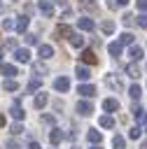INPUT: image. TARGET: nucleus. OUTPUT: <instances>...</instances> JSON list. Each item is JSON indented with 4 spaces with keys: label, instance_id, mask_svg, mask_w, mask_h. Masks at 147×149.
Listing matches in <instances>:
<instances>
[{
    "label": "nucleus",
    "instance_id": "obj_1",
    "mask_svg": "<svg viewBox=\"0 0 147 149\" xmlns=\"http://www.w3.org/2000/svg\"><path fill=\"white\" fill-rule=\"evenodd\" d=\"M79 58H82V63H86V65H96V63H98V56H96L93 49H84Z\"/></svg>",
    "mask_w": 147,
    "mask_h": 149
},
{
    "label": "nucleus",
    "instance_id": "obj_2",
    "mask_svg": "<svg viewBox=\"0 0 147 149\" xmlns=\"http://www.w3.org/2000/svg\"><path fill=\"white\" fill-rule=\"evenodd\" d=\"M37 9H40L47 19H51V16H54V5H51L49 0H40V2H37Z\"/></svg>",
    "mask_w": 147,
    "mask_h": 149
},
{
    "label": "nucleus",
    "instance_id": "obj_3",
    "mask_svg": "<svg viewBox=\"0 0 147 149\" xmlns=\"http://www.w3.org/2000/svg\"><path fill=\"white\" fill-rule=\"evenodd\" d=\"M105 84H107L110 88H114V91H121V88H124L121 79H119V77H114V74H105Z\"/></svg>",
    "mask_w": 147,
    "mask_h": 149
},
{
    "label": "nucleus",
    "instance_id": "obj_4",
    "mask_svg": "<svg viewBox=\"0 0 147 149\" xmlns=\"http://www.w3.org/2000/svg\"><path fill=\"white\" fill-rule=\"evenodd\" d=\"M77 93H79L82 98H93V95H96V86H91V84H79Z\"/></svg>",
    "mask_w": 147,
    "mask_h": 149
},
{
    "label": "nucleus",
    "instance_id": "obj_5",
    "mask_svg": "<svg viewBox=\"0 0 147 149\" xmlns=\"http://www.w3.org/2000/svg\"><path fill=\"white\" fill-rule=\"evenodd\" d=\"M14 58L19 61V63H30V51L28 49H14Z\"/></svg>",
    "mask_w": 147,
    "mask_h": 149
},
{
    "label": "nucleus",
    "instance_id": "obj_6",
    "mask_svg": "<svg viewBox=\"0 0 147 149\" xmlns=\"http://www.w3.org/2000/svg\"><path fill=\"white\" fill-rule=\"evenodd\" d=\"M54 88L61 91V93L68 91V88H70V79H68V77H56V79H54Z\"/></svg>",
    "mask_w": 147,
    "mask_h": 149
},
{
    "label": "nucleus",
    "instance_id": "obj_7",
    "mask_svg": "<svg viewBox=\"0 0 147 149\" xmlns=\"http://www.w3.org/2000/svg\"><path fill=\"white\" fill-rule=\"evenodd\" d=\"M77 112H79L82 116H89V114L93 112V105H91L89 100H79V102H77Z\"/></svg>",
    "mask_w": 147,
    "mask_h": 149
},
{
    "label": "nucleus",
    "instance_id": "obj_8",
    "mask_svg": "<svg viewBox=\"0 0 147 149\" xmlns=\"http://www.w3.org/2000/svg\"><path fill=\"white\" fill-rule=\"evenodd\" d=\"M75 30L70 28V26H65V23H61L58 28H56V40H61V37H70Z\"/></svg>",
    "mask_w": 147,
    "mask_h": 149
},
{
    "label": "nucleus",
    "instance_id": "obj_9",
    "mask_svg": "<svg viewBox=\"0 0 147 149\" xmlns=\"http://www.w3.org/2000/svg\"><path fill=\"white\" fill-rule=\"evenodd\" d=\"M9 114H12V119H16V121H21L23 116H26V112L21 109V105H19V100L12 105V109H9Z\"/></svg>",
    "mask_w": 147,
    "mask_h": 149
},
{
    "label": "nucleus",
    "instance_id": "obj_10",
    "mask_svg": "<svg viewBox=\"0 0 147 149\" xmlns=\"http://www.w3.org/2000/svg\"><path fill=\"white\" fill-rule=\"evenodd\" d=\"M63 137H65V135H63V130H61V128H51V133H49V142H51L54 147H56Z\"/></svg>",
    "mask_w": 147,
    "mask_h": 149
},
{
    "label": "nucleus",
    "instance_id": "obj_11",
    "mask_svg": "<svg viewBox=\"0 0 147 149\" xmlns=\"http://www.w3.org/2000/svg\"><path fill=\"white\" fill-rule=\"evenodd\" d=\"M77 23H79V30H86V33L96 28V23H93V19H86V16H82V19L77 21Z\"/></svg>",
    "mask_w": 147,
    "mask_h": 149
},
{
    "label": "nucleus",
    "instance_id": "obj_12",
    "mask_svg": "<svg viewBox=\"0 0 147 149\" xmlns=\"http://www.w3.org/2000/svg\"><path fill=\"white\" fill-rule=\"evenodd\" d=\"M37 54H40V58H51V56H54V47H51V44H40Z\"/></svg>",
    "mask_w": 147,
    "mask_h": 149
},
{
    "label": "nucleus",
    "instance_id": "obj_13",
    "mask_svg": "<svg viewBox=\"0 0 147 149\" xmlns=\"http://www.w3.org/2000/svg\"><path fill=\"white\" fill-rule=\"evenodd\" d=\"M49 72V68L42 63V61H37V63H33V74H37V77H44Z\"/></svg>",
    "mask_w": 147,
    "mask_h": 149
},
{
    "label": "nucleus",
    "instance_id": "obj_14",
    "mask_svg": "<svg viewBox=\"0 0 147 149\" xmlns=\"http://www.w3.org/2000/svg\"><path fill=\"white\" fill-rule=\"evenodd\" d=\"M103 109H105V112H117V109H119V100H117V98H107V100L103 102Z\"/></svg>",
    "mask_w": 147,
    "mask_h": 149
},
{
    "label": "nucleus",
    "instance_id": "obj_15",
    "mask_svg": "<svg viewBox=\"0 0 147 149\" xmlns=\"http://www.w3.org/2000/svg\"><path fill=\"white\" fill-rule=\"evenodd\" d=\"M0 72L7 74V77H16V74H19V70H16L14 65H9V63H2V65H0Z\"/></svg>",
    "mask_w": 147,
    "mask_h": 149
},
{
    "label": "nucleus",
    "instance_id": "obj_16",
    "mask_svg": "<svg viewBox=\"0 0 147 149\" xmlns=\"http://www.w3.org/2000/svg\"><path fill=\"white\" fill-rule=\"evenodd\" d=\"M75 74H77V79H79V81H86V79L91 77V72H89V68H84V65H77V70H75Z\"/></svg>",
    "mask_w": 147,
    "mask_h": 149
},
{
    "label": "nucleus",
    "instance_id": "obj_17",
    "mask_svg": "<svg viewBox=\"0 0 147 149\" xmlns=\"http://www.w3.org/2000/svg\"><path fill=\"white\" fill-rule=\"evenodd\" d=\"M126 74L133 77V79H138V77H142V70H140L135 63H131V65H126Z\"/></svg>",
    "mask_w": 147,
    "mask_h": 149
},
{
    "label": "nucleus",
    "instance_id": "obj_18",
    "mask_svg": "<svg viewBox=\"0 0 147 149\" xmlns=\"http://www.w3.org/2000/svg\"><path fill=\"white\" fill-rule=\"evenodd\" d=\"M47 100H49V95H47L44 91H42V93H37V95H35V102H33V105H35V109H42V107L47 105Z\"/></svg>",
    "mask_w": 147,
    "mask_h": 149
},
{
    "label": "nucleus",
    "instance_id": "obj_19",
    "mask_svg": "<svg viewBox=\"0 0 147 149\" xmlns=\"http://www.w3.org/2000/svg\"><path fill=\"white\" fill-rule=\"evenodd\" d=\"M86 137H89L91 144H100V142H103V133H100V130H89Z\"/></svg>",
    "mask_w": 147,
    "mask_h": 149
},
{
    "label": "nucleus",
    "instance_id": "obj_20",
    "mask_svg": "<svg viewBox=\"0 0 147 149\" xmlns=\"http://www.w3.org/2000/svg\"><path fill=\"white\" fill-rule=\"evenodd\" d=\"M28 21H30L28 16H19V19H16V23H14V28H16L19 33H26V28H28Z\"/></svg>",
    "mask_w": 147,
    "mask_h": 149
},
{
    "label": "nucleus",
    "instance_id": "obj_21",
    "mask_svg": "<svg viewBox=\"0 0 147 149\" xmlns=\"http://www.w3.org/2000/svg\"><path fill=\"white\" fill-rule=\"evenodd\" d=\"M68 40H70V44H72L75 49H79V47H84V37H82L79 33H72V35H70Z\"/></svg>",
    "mask_w": 147,
    "mask_h": 149
},
{
    "label": "nucleus",
    "instance_id": "obj_22",
    "mask_svg": "<svg viewBox=\"0 0 147 149\" xmlns=\"http://www.w3.org/2000/svg\"><path fill=\"white\" fill-rule=\"evenodd\" d=\"M128 56H131L133 61H140V58H142V47H135V44H131V49H128Z\"/></svg>",
    "mask_w": 147,
    "mask_h": 149
},
{
    "label": "nucleus",
    "instance_id": "obj_23",
    "mask_svg": "<svg viewBox=\"0 0 147 149\" xmlns=\"http://www.w3.org/2000/svg\"><path fill=\"white\" fill-rule=\"evenodd\" d=\"M98 123H100V128H114V119H112L110 114L100 116V119H98Z\"/></svg>",
    "mask_w": 147,
    "mask_h": 149
},
{
    "label": "nucleus",
    "instance_id": "obj_24",
    "mask_svg": "<svg viewBox=\"0 0 147 149\" xmlns=\"http://www.w3.org/2000/svg\"><path fill=\"white\" fill-rule=\"evenodd\" d=\"M107 51H110V56L117 58V56L121 54V44H119V42H110V44H107Z\"/></svg>",
    "mask_w": 147,
    "mask_h": 149
},
{
    "label": "nucleus",
    "instance_id": "obj_25",
    "mask_svg": "<svg viewBox=\"0 0 147 149\" xmlns=\"http://www.w3.org/2000/svg\"><path fill=\"white\" fill-rule=\"evenodd\" d=\"M2 88H5V91H19V81L9 77V79H5V84H2Z\"/></svg>",
    "mask_w": 147,
    "mask_h": 149
},
{
    "label": "nucleus",
    "instance_id": "obj_26",
    "mask_svg": "<svg viewBox=\"0 0 147 149\" xmlns=\"http://www.w3.org/2000/svg\"><path fill=\"white\" fill-rule=\"evenodd\" d=\"M40 88H42V81H40V79H30V81H28V86H26V91H28V93H35V91H40Z\"/></svg>",
    "mask_w": 147,
    "mask_h": 149
},
{
    "label": "nucleus",
    "instance_id": "obj_27",
    "mask_svg": "<svg viewBox=\"0 0 147 149\" xmlns=\"http://www.w3.org/2000/svg\"><path fill=\"white\" fill-rule=\"evenodd\" d=\"M79 7L86 9V12H96V9H98V5H96L93 0H79Z\"/></svg>",
    "mask_w": 147,
    "mask_h": 149
},
{
    "label": "nucleus",
    "instance_id": "obj_28",
    "mask_svg": "<svg viewBox=\"0 0 147 149\" xmlns=\"http://www.w3.org/2000/svg\"><path fill=\"white\" fill-rule=\"evenodd\" d=\"M128 95H131L133 100H140V95H142V88H140L138 84H133V86L128 88Z\"/></svg>",
    "mask_w": 147,
    "mask_h": 149
},
{
    "label": "nucleus",
    "instance_id": "obj_29",
    "mask_svg": "<svg viewBox=\"0 0 147 149\" xmlns=\"http://www.w3.org/2000/svg\"><path fill=\"white\" fill-rule=\"evenodd\" d=\"M112 147H114V149H126V140H124L121 135H114V140H112Z\"/></svg>",
    "mask_w": 147,
    "mask_h": 149
},
{
    "label": "nucleus",
    "instance_id": "obj_30",
    "mask_svg": "<svg viewBox=\"0 0 147 149\" xmlns=\"http://www.w3.org/2000/svg\"><path fill=\"white\" fill-rule=\"evenodd\" d=\"M119 44H133V35L131 33H121L119 35Z\"/></svg>",
    "mask_w": 147,
    "mask_h": 149
},
{
    "label": "nucleus",
    "instance_id": "obj_31",
    "mask_svg": "<svg viewBox=\"0 0 147 149\" xmlns=\"http://www.w3.org/2000/svg\"><path fill=\"white\" fill-rule=\"evenodd\" d=\"M131 114H133L135 119H142V116H145V109H142L140 105H133V107H131Z\"/></svg>",
    "mask_w": 147,
    "mask_h": 149
},
{
    "label": "nucleus",
    "instance_id": "obj_32",
    "mask_svg": "<svg viewBox=\"0 0 147 149\" xmlns=\"http://www.w3.org/2000/svg\"><path fill=\"white\" fill-rule=\"evenodd\" d=\"M124 5H128V0H107L110 9H117V7H124Z\"/></svg>",
    "mask_w": 147,
    "mask_h": 149
},
{
    "label": "nucleus",
    "instance_id": "obj_33",
    "mask_svg": "<svg viewBox=\"0 0 147 149\" xmlns=\"http://www.w3.org/2000/svg\"><path fill=\"white\" fill-rule=\"evenodd\" d=\"M121 23H124V26H128V28H131V26H133V23H135V19H133V14H128V12H126V14H124V16H121Z\"/></svg>",
    "mask_w": 147,
    "mask_h": 149
},
{
    "label": "nucleus",
    "instance_id": "obj_34",
    "mask_svg": "<svg viewBox=\"0 0 147 149\" xmlns=\"http://www.w3.org/2000/svg\"><path fill=\"white\" fill-rule=\"evenodd\" d=\"M9 133H12V135H21V133H23V126L16 121V123H12V126H9Z\"/></svg>",
    "mask_w": 147,
    "mask_h": 149
},
{
    "label": "nucleus",
    "instance_id": "obj_35",
    "mask_svg": "<svg viewBox=\"0 0 147 149\" xmlns=\"http://www.w3.org/2000/svg\"><path fill=\"white\" fill-rule=\"evenodd\" d=\"M140 133H142V128H140V126H133V128L128 130V137H131V140H138Z\"/></svg>",
    "mask_w": 147,
    "mask_h": 149
},
{
    "label": "nucleus",
    "instance_id": "obj_36",
    "mask_svg": "<svg viewBox=\"0 0 147 149\" xmlns=\"http://www.w3.org/2000/svg\"><path fill=\"white\" fill-rule=\"evenodd\" d=\"M135 21H138V26H140V28H145V30H147V12H142Z\"/></svg>",
    "mask_w": 147,
    "mask_h": 149
},
{
    "label": "nucleus",
    "instance_id": "obj_37",
    "mask_svg": "<svg viewBox=\"0 0 147 149\" xmlns=\"http://www.w3.org/2000/svg\"><path fill=\"white\" fill-rule=\"evenodd\" d=\"M100 28H103V33H112V30H114V23H112V21H103Z\"/></svg>",
    "mask_w": 147,
    "mask_h": 149
},
{
    "label": "nucleus",
    "instance_id": "obj_38",
    "mask_svg": "<svg viewBox=\"0 0 147 149\" xmlns=\"http://www.w3.org/2000/svg\"><path fill=\"white\" fill-rule=\"evenodd\" d=\"M23 40H26V44H37V35H33V33H26Z\"/></svg>",
    "mask_w": 147,
    "mask_h": 149
},
{
    "label": "nucleus",
    "instance_id": "obj_39",
    "mask_svg": "<svg viewBox=\"0 0 147 149\" xmlns=\"http://www.w3.org/2000/svg\"><path fill=\"white\" fill-rule=\"evenodd\" d=\"M5 149H23V147H21V144H19V142H16L14 137H12V140H7V144H5Z\"/></svg>",
    "mask_w": 147,
    "mask_h": 149
},
{
    "label": "nucleus",
    "instance_id": "obj_40",
    "mask_svg": "<svg viewBox=\"0 0 147 149\" xmlns=\"http://www.w3.org/2000/svg\"><path fill=\"white\" fill-rule=\"evenodd\" d=\"M42 123H47V126H54V123H56V119H54L51 114H42Z\"/></svg>",
    "mask_w": 147,
    "mask_h": 149
},
{
    "label": "nucleus",
    "instance_id": "obj_41",
    "mask_svg": "<svg viewBox=\"0 0 147 149\" xmlns=\"http://www.w3.org/2000/svg\"><path fill=\"white\" fill-rule=\"evenodd\" d=\"M2 28H5V30H12V28H14V21H12V19H5V21H2Z\"/></svg>",
    "mask_w": 147,
    "mask_h": 149
},
{
    "label": "nucleus",
    "instance_id": "obj_42",
    "mask_svg": "<svg viewBox=\"0 0 147 149\" xmlns=\"http://www.w3.org/2000/svg\"><path fill=\"white\" fill-rule=\"evenodd\" d=\"M135 5H138L140 12H147V0H135Z\"/></svg>",
    "mask_w": 147,
    "mask_h": 149
},
{
    "label": "nucleus",
    "instance_id": "obj_43",
    "mask_svg": "<svg viewBox=\"0 0 147 149\" xmlns=\"http://www.w3.org/2000/svg\"><path fill=\"white\" fill-rule=\"evenodd\" d=\"M5 47H7V49H16V40H7Z\"/></svg>",
    "mask_w": 147,
    "mask_h": 149
},
{
    "label": "nucleus",
    "instance_id": "obj_44",
    "mask_svg": "<svg viewBox=\"0 0 147 149\" xmlns=\"http://www.w3.org/2000/svg\"><path fill=\"white\" fill-rule=\"evenodd\" d=\"M28 149H40V144H37V142H30V144H28Z\"/></svg>",
    "mask_w": 147,
    "mask_h": 149
},
{
    "label": "nucleus",
    "instance_id": "obj_45",
    "mask_svg": "<svg viewBox=\"0 0 147 149\" xmlns=\"http://www.w3.org/2000/svg\"><path fill=\"white\" fill-rule=\"evenodd\" d=\"M0 126H5V116L2 114H0Z\"/></svg>",
    "mask_w": 147,
    "mask_h": 149
},
{
    "label": "nucleus",
    "instance_id": "obj_46",
    "mask_svg": "<svg viewBox=\"0 0 147 149\" xmlns=\"http://www.w3.org/2000/svg\"><path fill=\"white\" fill-rule=\"evenodd\" d=\"M140 149H147V140H145V142H142V147H140Z\"/></svg>",
    "mask_w": 147,
    "mask_h": 149
},
{
    "label": "nucleus",
    "instance_id": "obj_47",
    "mask_svg": "<svg viewBox=\"0 0 147 149\" xmlns=\"http://www.w3.org/2000/svg\"><path fill=\"white\" fill-rule=\"evenodd\" d=\"M91 149H100V144H93V147H91Z\"/></svg>",
    "mask_w": 147,
    "mask_h": 149
},
{
    "label": "nucleus",
    "instance_id": "obj_48",
    "mask_svg": "<svg viewBox=\"0 0 147 149\" xmlns=\"http://www.w3.org/2000/svg\"><path fill=\"white\" fill-rule=\"evenodd\" d=\"M0 65H2V54H0Z\"/></svg>",
    "mask_w": 147,
    "mask_h": 149
},
{
    "label": "nucleus",
    "instance_id": "obj_49",
    "mask_svg": "<svg viewBox=\"0 0 147 149\" xmlns=\"http://www.w3.org/2000/svg\"><path fill=\"white\" fill-rule=\"evenodd\" d=\"M56 2H65V0H56Z\"/></svg>",
    "mask_w": 147,
    "mask_h": 149
},
{
    "label": "nucleus",
    "instance_id": "obj_50",
    "mask_svg": "<svg viewBox=\"0 0 147 149\" xmlns=\"http://www.w3.org/2000/svg\"><path fill=\"white\" fill-rule=\"evenodd\" d=\"M72 149H79V147H72Z\"/></svg>",
    "mask_w": 147,
    "mask_h": 149
},
{
    "label": "nucleus",
    "instance_id": "obj_51",
    "mask_svg": "<svg viewBox=\"0 0 147 149\" xmlns=\"http://www.w3.org/2000/svg\"><path fill=\"white\" fill-rule=\"evenodd\" d=\"M51 149H56V147H51Z\"/></svg>",
    "mask_w": 147,
    "mask_h": 149
}]
</instances>
